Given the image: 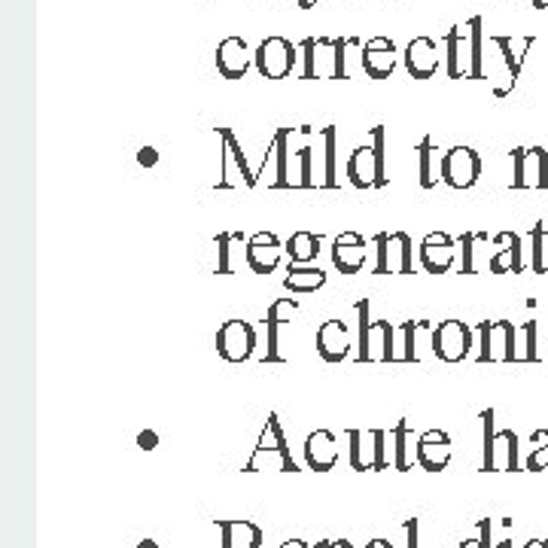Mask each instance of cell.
I'll list each match as a JSON object with an SVG mask.
<instances>
[{
	"instance_id": "7",
	"label": "cell",
	"mask_w": 548,
	"mask_h": 548,
	"mask_svg": "<svg viewBox=\"0 0 548 548\" xmlns=\"http://www.w3.org/2000/svg\"><path fill=\"white\" fill-rule=\"evenodd\" d=\"M482 424H485L482 469L485 472H515L518 469V436L512 430H494V408L482 411Z\"/></svg>"
},
{
	"instance_id": "9",
	"label": "cell",
	"mask_w": 548,
	"mask_h": 548,
	"mask_svg": "<svg viewBox=\"0 0 548 548\" xmlns=\"http://www.w3.org/2000/svg\"><path fill=\"white\" fill-rule=\"evenodd\" d=\"M478 363H515V348H518V326L509 320H494V323H478Z\"/></svg>"
},
{
	"instance_id": "27",
	"label": "cell",
	"mask_w": 548,
	"mask_h": 548,
	"mask_svg": "<svg viewBox=\"0 0 548 548\" xmlns=\"http://www.w3.org/2000/svg\"><path fill=\"white\" fill-rule=\"evenodd\" d=\"M491 43L500 49V55H503V67H506V83H509V89H515V80L521 77V67H524V58H527V52H530V46L536 43V37L533 34H527V37H509V34H494L491 37Z\"/></svg>"
},
{
	"instance_id": "42",
	"label": "cell",
	"mask_w": 548,
	"mask_h": 548,
	"mask_svg": "<svg viewBox=\"0 0 548 548\" xmlns=\"http://www.w3.org/2000/svg\"><path fill=\"white\" fill-rule=\"evenodd\" d=\"M491 530H494V521H491V518H482V521H478V533L469 536V539H463L457 548H494Z\"/></svg>"
},
{
	"instance_id": "30",
	"label": "cell",
	"mask_w": 548,
	"mask_h": 548,
	"mask_svg": "<svg viewBox=\"0 0 548 548\" xmlns=\"http://www.w3.org/2000/svg\"><path fill=\"white\" fill-rule=\"evenodd\" d=\"M390 457H393V469L396 472H408L411 466L418 463V439L411 433L408 418H399L396 427L390 430Z\"/></svg>"
},
{
	"instance_id": "16",
	"label": "cell",
	"mask_w": 548,
	"mask_h": 548,
	"mask_svg": "<svg viewBox=\"0 0 548 548\" xmlns=\"http://www.w3.org/2000/svg\"><path fill=\"white\" fill-rule=\"evenodd\" d=\"M512 156V189H545V150L518 147Z\"/></svg>"
},
{
	"instance_id": "2",
	"label": "cell",
	"mask_w": 548,
	"mask_h": 548,
	"mask_svg": "<svg viewBox=\"0 0 548 548\" xmlns=\"http://www.w3.org/2000/svg\"><path fill=\"white\" fill-rule=\"evenodd\" d=\"M345 177L351 180L354 189H381L387 186V128L375 125L372 141L357 147L348 156Z\"/></svg>"
},
{
	"instance_id": "40",
	"label": "cell",
	"mask_w": 548,
	"mask_h": 548,
	"mask_svg": "<svg viewBox=\"0 0 548 548\" xmlns=\"http://www.w3.org/2000/svg\"><path fill=\"white\" fill-rule=\"evenodd\" d=\"M536 320H527L518 329V348H515V363H536Z\"/></svg>"
},
{
	"instance_id": "21",
	"label": "cell",
	"mask_w": 548,
	"mask_h": 548,
	"mask_svg": "<svg viewBox=\"0 0 548 548\" xmlns=\"http://www.w3.org/2000/svg\"><path fill=\"white\" fill-rule=\"evenodd\" d=\"M430 320H408L396 329V363H421L424 360V341H433Z\"/></svg>"
},
{
	"instance_id": "12",
	"label": "cell",
	"mask_w": 548,
	"mask_h": 548,
	"mask_svg": "<svg viewBox=\"0 0 548 548\" xmlns=\"http://www.w3.org/2000/svg\"><path fill=\"white\" fill-rule=\"evenodd\" d=\"M217 351L226 363H244L256 351V329L244 320H226L217 332Z\"/></svg>"
},
{
	"instance_id": "37",
	"label": "cell",
	"mask_w": 548,
	"mask_h": 548,
	"mask_svg": "<svg viewBox=\"0 0 548 548\" xmlns=\"http://www.w3.org/2000/svg\"><path fill=\"white\" fill-rule=\"evenodd\" d=\"M469 34H472V80H485V19L472 16L469 19Z\"/></svg>"
},
{
	"instance_id": "19",
	"label": "cell",
	"mask_w": 548,
	"mask_h": 548,
	"mask_svg": "<svg viewBox=\"0 0 548 548\" xmlns=\"http://www.w3.org/2000/svg\"><path fill=\"white\" fill-rule=\"evenodd\" d=\"M402 64L411 80H430L439 71V43L433 37H415L405 46Z\"/></svg>"
},
{
	"instance_id": "20",
	"label": "cell",
	"mask_w": 548,
	"mask_h": 548,
	"mask_svg": "<svg viewBox=\"0 0 548 548\" xmlns=\"http://www.w3.org/2000/svg\"><path fill=\"white\" fill-rule=\"evenodd\" d=\"M253 67V52L244 37H226L217 46V71L223 80H244Z\"/></svg>"
},
{
	"instance_id": "52",
	"label": "cell",
	"mask_w": 548,
	"mask_h": 548,
	"mask_svg": "<svg viewBox=\"0 0 548 548\" xmlns=\"http://www.w3.org/2000/svg\"><path fill=\"white\" fill-rule=\"evenodd\" d=\"M545 189H548V153H545Z\"/></svg>"
},
{
	"instance_id": "26",
	"label": "cell",
	"mask_w": 548,
	"mask_h": 548,
	"mask_svg": "<svg viewBox=\"0 0 548 548\" xmlns=\"http://www.w3.org/2000/svg\"><path fill=\"white\" fill-rule=\"evenodd\" d=\"M296 311H299V302H296V299H274V302L268 305V314H265L268 351H265L262 363H284V357H281V351H278V348H281V345H278V332H281L284 323L293 320Z\"/></svg>"
},
{
	"instance_id": "32",
	"label": "cell",
	"mask_w": 548,
	"mask_h": 548,
	"mask_svg": "<svg viewBox=\"0 0 548 548\" xmlns=\"http://www.w3.org/2000/svg\"><path fill=\"white\" fill-rule=\"evenodd\" d=\"M247 241L244 232H220L214 238V247H217V274H235L238 271V262L235 256L247 259Z\"/></svg>"
},
{
	"instance_id": "34",
	"label": "cell",
	"mask_w": 548,
	"mask_h": 548,
	"mask_svg": "<svg viewBox=\"0 0 548 548\" xmlns=\"http://www.w3.org/2000/svg\"><path fill=\"white\" fill-rule=\"evenodd\" d=\"M326 284V271L317 265H293L287 268V278H284V290L290 293H317Z\"/></svg>"
},
{
	"instance_id": "47",
	"label": "cell",
	"mask_w": 548,
	"mask_h": 548,
	"mask_svg": "<svg viewBox=\"0 0 548 548\" xmlns=\"http://www.w3.org/2000/svg\"><path fill=\"white\" fill-rule=\"evenodd\" d=\"M366 548H393V542H390V539H384V536H378V539L366 542Z\"/></svg>"
},
{
	"instance_id": "48",
	"label": "cell",
	"mask_w": 548,
	"mask_h": 548,
	"mask_svg": "<svg viewBox=\"0 0 548 548\" xmlns=\"http://www.w3.org/2000/svg\"><path fill=\"white\" fill-rule=\"evenodd\" d=\"M281 548H314V545H308V542H302V539H287Z\"/></svg>"
},
{
	"instance_id": "31",
	"label": "cell",
	"mask_w": 548,
	"mask_h": 548,
	"mask_svg": "<svg viewBox=\"0 0 548 548\" xmlns=\"http://www.w3.org/2000/svg\"><path fill=\"white\" fill-rule=\"evenodd\" d=\"M293 134L296 128H281L278 134L271 137V153H274V189H287L293 186L290 180V153H293Z\"/></svg>"
},
{
	"instance_id": "15",
	"label": "cell",
	"mask_w": 548,
	"mask_h": 548,
	"mask_svg": "<svg viewBox=\"0 0 548 548\" xmlns=\"http://www.w3.org/2000/svg\"><path fill=\"white\" fill-rule=\"evenodd\" d=\"M369 244L360 232L348 229V232H341L335 241H332V265L338 274H360L369 262Z\"/></svg>"
},
{
	"instance_id": "36",
	"label": "cell",
	"mask_w": 548,
	"mask_h": 548,
	"mask_svg": "<svg viewBox=\"0 0 548 548\" xmlns=\"http://www.w3.org/2000/svg\"><path fill=\"white\" fill-rule=\"evenodd\" d=\"M320 141H323V177H320V186L332 189L338 186V131L335 125H326L320 131Z\"/></svg>"
},
{
	"instance_id": "24",
	"label": "cell",
	"mask_w": 548,
	"mask_h": 548,
	"mask_svg": "<svg viewBox=\"0 0 548 548\" xmlns=\"http://www.w3.org/2000/svg\"><path fill=\"white\" fill-rule=\"evenodd\" d=\"M454 457V442L445 430H427L418 436V466L427 472H442L448 469Z\"/></svg>"
},
{
	"instance_id": "49",
	"label": "cell",
	"mask_w": 548,
	"mask_h": 548,
	"mask_svg": "<svg viewBox=\"0 0 548 548\" xmlns=\"http://www.w3.org/2000/svg\"><path fill=\"white\" fill-rule=\"evenodd\" d=\"M524 548H548V542H545V539H530Z\"/></svg>"
},
{
	"instance_id": "28",
	"label": "cell",
	"mask_w": 548,
	"mask_h": 548,
	"mask_svg": "<svg viewBox=\"0 0 548 548\" xmlns=\"http://www.w3.org/2000/svg\"><path fill=\"white\" fill-rule=\"evenodd\" d=\"M214 527L220 530V548H259L262 527L244 518H217Z\"/></svg>"
},
{
	"instance_id": "29",
	"label": "cell",
	"mask_w": 548,
	"mask_h": 548,
	"mask_svg": "<svg viewBox=\"0 0 548 548\" xmlns=\"http://www.w3.org/2000/svg\"><path fill=\"white\" fill-rule=\"evenodd\" d=\"M305 463L314 472H329L338 463V442L329 430H314L305 439Z\"/></svg>"
},
{
	"instance_id": "39",
	"label": "cell",
	"mask_w": 548,
	"mask_h": 548,
	"mask_svg": "<svg viewBox=\"0 0 548 548\" xmlns=\"http://www.w3.org/2000/svg\"><path fill=\"white\" fill-rule=\"evenodd\" d=\"M530 454L524 460V469L530 472H548V430H536L530 436Z\"/></svg>"
},
{
	"instance_id": "18",
	"label": "cell",
	"mask_w": 548,
	"mask_h": 548,
	"mask_svg": "<svg viewBox=\"0 0 548 548\" xmlns=\"http://www.w3.org/2000/svg\"><path fill=\"white\" fill-rule=\"evenodd\" d=\"M351 348H354V335H351V326L345 320H326L317 329V354L326 363L348 360L351 357Z\"/></svg>"
},
{
	"instance_id": "4",
	"label": "cell",
	"mask_w": 548,
	"mask_h": 548,
	"mask_svg": "<svg viewBox=\"0 0 548 548\" xmlns=\"http://www.w3.org/2000/svg\"><path fill=\"white\" fill-rule=\"evenodd\" d=\"M372 274H415V241L408 232H378L372 238Z\"/></svg>"
},
{
	"instance_id": "1",
	"label": "cell",
	"mask_w": 548,
	"mask_h": 548,
	"mask_svg": "<svg viewBox=\"0 0 548 548\" xmlns=\"http://www.w3.org/2000/svg\"><path fill=\"white\" fill-rule=\"evenodd\" d=\"M357 314V360L360 363H396V326L390 320L369 317V299L354 305Z\"/></svg>"
},
{
	"instance_id": "5",
	"label": "cell",
	"mask_w": 548,
	"mask_h": 548,
	"mask_svg": "<svg viewBox=\"0 0 548 548\" xmlns=\"http://www.w3.org/2000/svg\"><path fill=\"white\" fill-rule=\"evenodd\" d=\"M387 430H348V463L357 472H381L393 466Z\"/></svg>"
},
{
	"instance_id": "50",
	"label": "cell",
	"mask_w": 548,
	"mask_h": 548,
	"mask_svg": "<svg viewBox=\"0 0 548 548\" xmlns=\"http://www.w3.org/2000/svg\"><path fill=\"white\" fill-rule=\"evenodd\" d=\"M137 548H159V542H153V539H144V542L137 545Z\"/></svg>"
},
{
	"instance_id": "3",
	"label": "cell",
	"mask_w": 548,
	"mask_h": 548,
	"mask_svg": "<svg viewBox=\"0 0 548 548\" xmlns=\"http://www.w3.org/2000/svg\"><path fill=\"white\" fill-rule=\"evenodd\" d=\"M262 469H274V472H299V463L287 445V436H284V427H281V418L268 415L259 439H256V448L244 466V472H262Z\"/></svg>"
},
{
	"instance_id": "23",
	"label": "cell",
	"mask_w": 548,
	"mask_h": 548,
	"mask_svg": "<svg viewBox=\"0 0 548 548\" xmlns=\"http://www.w3.org/2000/svg\"><path fill=\"white\" fill-rule=\"evenodd\" d=\"M284 259V244L274 232H256L247 241V268L253 274H271Z\"/></svg>"
},
{
	"instance_id": "10",
	"label": "cell",
	"mask_w": 548,
	"mask_h": 548,
	"mask_svg": "<svg viewBox=\"0 0 548 548\" xmlns=\"http://www.w3.org/2000/svg\"><path fill=\"white\" fill-rule=\"evenodd\" d=\"M472 351V326L463 320H442L433 329V354L442 363H463Z\"/></svg>"
},
{
	"instance_id": "44",
	"label": "cell",
	"mask_w": 548,
	"mask_h": 548,
	"mask_svg": "<svg viewBox=\"0 0 548 548\" xmlns=\"http://www.w3.org/2000/svg\"><path fill=\"white\" fill-rule=\"evenodd\" d=\"M137 165H141V168H156L159 165V150L156 147H141V153H137Z\"/></svg>"
},
{
	"instance_id": "8",
	"label": "cell",
	"mask_w": 548,
	"mask_h": 548,
	"mask_svg": "<svg viewBox=\"0 0 548 548\" xmlns=\"http://www.w3.org/2000/svg\"><path fill=\"white\" fill-rule=\"evenodd\" d=\"M214 131L220 137V183H217V189H235L238 183L253 189L259 183V177H256V171H250L247 153L238 144L235 131L232 128H214Z\"/></svg>"
},
{
	"instance_id": "41",
	"label": "cell",
	"mask_w": 548,
	"mask_h": 548,
	"mask_svg": "<svg viewBox=\"0 0 548 548\" xmlns=\"http://www.w3.org/2000/svg\"><path fill=\"white\" fill-rule=\"evenodd\" d=\"M478 235L482 232H463L460 235V274H475L478 271V265H475V247H478Z\"/></svg>"
},
{
	"instance_id": "43",
	"label": "cell",
	"mask_w": 548,
	"mask_h": 548,
	"mask_svg": "<svg viewBox=\"0 0 548 548\" xmlns=\"http://www.w3.org/2000/svg\"><path fill=\"white\" fill-rule=\"evenodd\" d=\"M418 518H408L402 524V536H405V548H418Z\"/></svg>"
},
{
	"instance_id": "13",
	"label": "cell",
	"mask_w": 548,
	"mask_h": 548,
	"mask_svg": "<svg viewBox=\"0 0 548 548\" xmlns=\"http://www.w3.org/2000/svg\"><path fill=\"white\" fill-rule=\"evenodd\" d=\"M299 52L305 80H335V37H308Z\"/></svg>"
},
{
	"instance_id": "11",
	"label": "cell",
	"mask_w": 548,
	"mask_h": 548,
	"mask_svg": "<svg viewBox=\"0 0 548 548\" xmlns=\"http://www.w3.org/2000/svg\"><path fill=\"white\" fill-rule=\"evenodd\" d=\"M482 177V156L472 147H451L442 156V183L451 189H472Z\"/></svg>"
},
{
	"instance_id": "51",
	"label": "cell",
	"mask_w": 548,
	"mask_h": 548,
	"mask_svg": "<svg viewBox=\"0 0 548 548\" xmlns=\"http://www.w3.org/2000/svg\"><path fill=\"white\" fill-rule=\"evenodd\" d=\"M497 548H512V539H503V542H500Z\"/></svg>"
},
{
	"instance_id": "14",
	"label": "cell",
	"mask_w": 548,
	"mask_h": 548,
	"mask_svg": "<svg viewBox=\"0 0 548 548\" xmlns=\"http://www.w3.org/2000/svg\"><path fill=\"white\" fill-rule=\"evenodd\" d=\"M445 74L451 80H472V34L469 22L454 25L445 34Z\"/></svg>"
},
{
	"instance_id": "38",
	"label": "cell",
	"mask_w": 548,
	"mask_h": 548,
	"mask_svg": "<svg viewBox=\"0 0 548 548\" xmlns=\"http://www.w3.org/2000/svg\"><path fill=\"white\" fill-rule=\"evenodd\" d=\"M530 265L536 274L548 271V223H536L530 229Z\"/></svg>"
},
{
	"instance_id": "17",
	"label": "cell",
	"mask_w": 548,
	"mask_h": 548,
	"mask_svg": "<svg viewBox=\"0 0 548 548\" xmlns=\"http://www.w3.org/2000/svg\"><path fill=\"white\" fill-rule=\"evenodd\" d=\"M457 253H460L457 241L448 232H430L418 247V256L427 274H448L457 262Z\"/></svg>"
},
{
	"instance_id": "25",
	"label": "cell",
	"mask_w": 548,
	"mask_h": 548,
	"mask_svg": "<svg viewBox=\"0 0 548 548\" xmlns=\"http://www.w3.org/2000/svg\"><path fill=\"white\" fill-rule=\"evenodd\" d=\"M494 244L500 250L491 253L488 271L491 274H521L524 271V244H521V235H515V232H497L494 235Z\"/></svg>"
},
{
	"instance_id": "6",
	"label": "cell",
	"mask_w": 548,
	"mask_h": 548,
	"mask_svg": "<svg viewBox=\"0 0 548 548\" xmlns=\"http://www.w3.org/2000/svg\"><path fill=\"white\" fill-rule=\"evenodd\" d=\"M302 52L299 46H293L287 37H265L256 52H253V67L259 71L262 80H287L293 71H296V64H299Z\"/></svg>"
},
{
	"instance_id": "33",
	"label": "cell",
	"mask_w": 548,
	"mask_h": 548,
	"mask_svg": "<svg viewBox=\"0 0 548 548\" xmlns=\"http://www.w3.org/2000/svg\"><path fill=\"white\" fill-rule=\"evenodd\" d=\"M442 156L445 153H439L433 137L424 134L421 144H418V183L424 189H433L436 183H442Z\"/></svg>"
},
{
	"instance_id": "45",
	"label": "cell",
	"mask_w": 548,
	"mask_h": 548,
	"mask_svg": "<svg viewBox=\"0 0 548 548\" xmlns=\"http://www.w3.org/2000/svg\"><path fill=\"white\" fill-rule=\"evenodd\" d=\"M137 445H141V451H156L159 448V433L156 430H144L141 436H137Z\"/></svg>"
},
{
	"instance_id": "35",
	"label": "cell",
	"mask_w": 548,
	"mask_h": 548,
	"mask_svg": "<svg viewBox=\"0 0 548 548\" xmlns=\"http://www.w3.org/2000/svg\"><path fill=\"white\" fill-rule=\"evenodd\" d=\"M284 253L290 256L293 265H311L320 253V235L308 232V229H299L287 238L284 244Z\"/></svg>"
},
{
	"instance_id": "22",
	"label": "cell",
	"mask_w": 548,
	"mask_h": 548,
	"mask_svg": "<svg viewBox=\"0 0 548 548\" xmlns=\"http://www.w3.org/2000/svg\"><path fill=\"white\" fill-rule=\"evenodd\" d=\"M363 74L369 80H390L396 71V46L390 37H369L363 43Z\"/></svg>"
},
{
	"instance_id": "46",
	"label": "cell",
	"mask_w": 548,
	"mask_h": 548,
	"mask_svg": "<svg viewBox=\"0 0 548 548\" xmlns=\"http://www.w3.org/2000/svg\"><path fill=\"white\" fill-rule=\"evenodd\" d=\"M314 548H354V542H348V539H323Z\"/></svg>"
}]
</instances>
